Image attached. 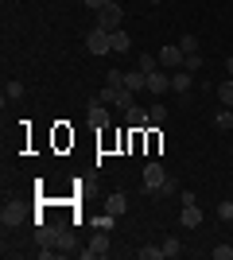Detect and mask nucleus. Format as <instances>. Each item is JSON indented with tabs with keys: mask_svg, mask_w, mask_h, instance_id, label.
Segmentation results:
<instances>
[{
	"mask_svg": "<svg viewBox=\"0 0 233 260\" xmlns=\"http://www.w3.org/2000/svg\"><path fill=\"white\" fill-rule=\"evenodd\" d=\"M0 225L4 229H16V225H23V206H16V202H4V210H0Z\"/></svg>",
	"mask_w": 233,
	"mask_h": 260,
	"instance_id": "nucleus-9",
	"label": "nucleus"
},
{
	"mask_svg": "<svg viewBox=\"0 0 233 260\" xmlns=\"http://www.w3.org/2000/svg\"><path fill=\"white\" fill-rule=\"evenodd\" d=\"M35 241H39V245H51V225H39V229H35Z\"/></svg>",
	"mask_w": 233,
	"mask_h": 260,
	"instance_id": "nucleus-28",
	"label": "nucleus"
},
{
	"mask_svg": "<svg viewBox=\"0 0 233 260\" xmlns=\"http://www.w3.org/2000/svg\"><path fill=\"white\" fill-rule=\"evenodd\" d=\"M140 260H163V245H144V249H140Z\"/></svg>",
	"mask_w": 233,
	"mask_h": 260,
	"instance_id": "nucleus-23",
	"label": "nucleus"
},
{
	"mask_svg": "<svg viewBox=\"0 0 233 260\" xmlns=\"http://www.w3.org/2000/svg\"><path fill=\"white\" fill-rule=\"evenodd\" d=\"M89 124H93V128H105V124H109V113H105V101H89Z\"/></svg>",
	"mask_w": 233,
	"mask_h": 260,
	"instance_id": "nucleus-12",
	"label": "nucleus"
},
{
	"mask_svg": "<svg viewBox=\"0 0 233 260\" xmlns=\"http://www.w3.org/2000/svg\"><path fill=\"white\" fill-rule=\"evenodd\" d=\"M148 117H152V124H163V120H167V109L163 105H152V109H148Z\"/></svg>",
	"mask_w": 233,
	"mask_h": 260,
	"instance_id": "nucleus-24",
	"label": "nucleus"
},
{
	"mask_svg": "<svg viewBox=\"0 0 233 260\" xmlns=\"http://www.w3.org/2000/svg\"><path fill=\"white\" fill-rule=\"evenodd\" d=\"M16 98H23V82H16V78H12L8 86H4V101H16Z\"/></svg>",
	"mask_w": 233,
	"mask_h": 260,
	"instance_id": "nucleus-21",
	"label": "nucleus"
},
{
	"mask_svg": "<svg viewBox=\"0 0 233 260\" xmlns=\"http://www.w3.org/2000/svg\"><path fill=\"white\" fill-rule=\"evenodd\" d=\"M124 20V8L113 0V4H105V8H97V27H105V31H117Z\"/></svg>",
	"mask_w": 233,
	"mask_h": 260,
	"instance_id": "nucleus-3",
	"label": "nucleus"
},
{
	"mask_svg": "<svg viewBox=\"0 0 233 260\" xmlns=\"http://www.w3.org/2000/svg\"><path fill=\"white\" fill-rule=\"evenodd\" d=\"M179 252H183V241H179V237H167V241H163V256H167V260H175Z\"/></svg>",
	"mask_w": 233,
	"mask_h": 260,
	"instance_id": "nucleus-18",
	"label": "nucleus"
},
{
	"mask_svg": "<svg viewBox=\"0 0 233 260\" xmlns=\"http://www.w3.org/2000/svg\"><path fill=\"white\" fill-rule=\"evenodd\" d=\"M132 98H136V93H132V89H124V86H105L97 101H105V105H117V109H128V105H132Z\"/></svg>",
	"mask_w": 233,
	"mask_h": 260,
	"instance_id": "nucleus-4",
	"label": "nucleus"
},
{
	"mask_svg": "<svg viewBox=\"0 0 233 260\" xmlns=\"http://www.w3.org/2000/svg\"><path fill=\"white\" fill-rule=\"evenodd\" d=\"M218 98H222L225 109H233V78H225L222 86H218Z\"/></svg>",
	"mask_w": 233,
	"mask_h": 260,
	"instance_id": "nucleus-17",
	"label": "nucleus"
},
{
	"mask_svg": "<svg viewBox=\"0 0 233 260\" xmlns=\"http://www.w3.org/2000/svg\"><path fill=\"white\" fill-rule=\"evenodd\" d=\"M179 51H183V54H198V35H194V31L179 35Z\"/></svg>",
	"mask_w": 233,
	"mask_h": 260,
	"instance_id": "nucleus-16",
	"label": "nucleus"
},
{
	"mask_svg": "<svg viewBox=\"0 0 233 260\" xmlns=\"http://www.w3.org/2000/svg\"><path fill=\"white\" fill-rule=\"evenodd\" d=\"M183 62H187V54L179 51V43H167L163 51H159V66H163V70H179Z\"/></svg>",
	"mask_w": 233,
	"mask_h": 260,
	"instance_id": "nucleus-7",
	"label": "nucleus"
},
{
	"mask_svg": "<svg viewBox=\"0 0 233 260\" xmlns=\"http://www.w3.org/2000/svg\"><path fill=\"white\" fill-rule=\"evenodd\" d=\"M171 89L183 93V101H187V89H190V70H187V66H179L175 74H171Z\"/></svg>",
	"mask_w": 233,
	"mask_h": 260,
	"instance_id": "nucleus-13",
	"label": "nucleus"
},
{
	"mask_svg": "<svg viewBox=\"0 0 233 260\" xmlns=\"http://www.w3.org/2000/svg\"><path fill=\"white\" fill-rule=\"evenodd\" d=\"M171 89V74L167 70H152L148 74V93H167Z\"/></svg>",
	"mask_w": 233,
	"mask_h": 260,
	"instance_id": "nucleus-10",
	"label": "nucleus"
},
{
	"mask_svg": "<svg viewBox=\"0 0 233 260\" xmlns=\"http://www.w3.org/2000/svg\"><path fill=\"white\" fill-rule=\"evenodd\" d=\"M218 217H222V221H233V202H229V198L218 202Z\"/></svg>",
	"mask_w": 233,
	"mask_h": 260,
	"instance_id": "nucleus-25",
	"label": "nucleus"
},
{
	"mask_svg": "<svg viewBox=\"0 0 233 260\" xmlns=\"http://www.w3.org/2000/svg\"><path fill=\"white\" fill-rule=\"evenodd\" d=\"M214 260H233V249L229 245H218V249H214Z\"/></svg>",
	"mask_w": 233,
	"mask_h": 260,
	"instance_id": "nucleus-29",
	"label": "nucleus"
},
{
	"mask_svg": "<svg viewBox=\"0 0 233 260\" xmlns=\"http://www.w3.org/2000/svg\"><path fill=\"white\" fill-rule=\"evenodd\" d=\"M179 221H183L187 229H198V225H202V206H198V202H190V206H183Z\"/></svg>",
	"mask_w": 233,
	"mask_h": 260,
	"instance_id": "nucleus-11",
	"label": "nucleus"
},
{
	"mask_svg": "<svg viewBox=\"0 0 233 260\" xmlns=\"http://www.w3.org/2000/svg\"><path fill=\"white\" fill-rule=\"evenodd\" d=\"M214 124H218L222 132H225V128H233V109H225V105H222V113L214 117Z\"/></svg>",
	"mask_w": 233,
	"mask_h": 260,
	"instance_id": "nucleus-22",
	"label": "nucleus"
},
{
	"mask_svg": "<svg viewBox=\"0 0 233 260\" xmlns=\"http://www.w3.org/2000/svg\"><path fill=\"white\" fill-rule=\"evenodd\" d=\"M163 179H167L163 163H148V167H144V190H148V194H155V190L163 186Z\"/></svg>",
	"mask_w": 233,
	"mask_h": 260,
	"instance_id": "nucleus-6",
	"label": "nucleus"
},
{
	"mask_svg": "<svg viewBox=\"0 0 233 260\" xmlns=\"http://www.w3.org/2000/svg\"><path fill=\"white\" fill-rule=\"evenodd\" d=\"M183 66H187L190 74H194V70H198V66H202V58H198V54H187V62H183Z\"/></svg>",
	"mask_w": 233,
	"mask_h": 260,
	"instance_id": "nucleus-30",
	"label": "nucleus"
},
{
	"mask_svg": "<svg viewBox=\"0 0 233 260\" xmlns=\"http://www.w3.org/2000/svg\"><path fill=\"white\" fill-rule=\"evenodd\" d=\"M105 210H109L113 217H124V210H128V198H124V194H109V198H105Z\"/></svg>",
	"mask_w": 233,
	"mask_h": 260,
	"instance_id": "nucleus-14",
	"label": "nucleus"
},
{
	"mask_svg": "<svg viewBox=\"0 0 233 260\" xmlns=\"http://www.w3.org/2000/svg\"><path fill=\"white\" fill-rule=\"evenodd\" d=\"M105 252H109V233H105V229H97V233L89 237V245L82 249V256L93 260V256H105Z\"/></svg>",
	"mask_w": 233,
	"mask_h": 260,
	"instance_id": "nucleus-5",
	"label": "nucleus"
},
{
	"mask_svg": "<svg viewBox=\"0 0 233 260\" xmlns=\"http://www.w3.org/2000/svg\"><path fill=\"white\" fill-rule=\"evenodd\" d=\"M124 113H128V124H132V132H144L148 124H152V117H148V109H144V105H136V101H132L128 109H124Z\"/></svg>",
	"mask_w": 233,
	"mask_h": 260,
	"instance_id": "nucleus-8",
	"label": "nucleus"
},
{
	"mask_svg": "<svg viewBox=\"0 0 233 260\" xmlns=\"http://www.w3.org/2000/svg\"><path fill=\"white\" fill-rule=\"evenodd\" d=\"M86 51L89 54H97V58H105V54H113V39L105 27H93V31L86 35Z\"/></svg>",
	"mask_w": 233,
	"mask_h": 260,
	"instance_id": "nucleus-1",
	"label": "nucleus"
},
{
	"mask_svg": "<svg viewBox=\"0 0 233 260\" xmlns=\"http://www.w3.org/2000/svg\"><path fill=\"white\" fill-rule=\"evenodd\" d=\"M86 4H89L93 12H97V8H105V4H113V0H86Z\"/></svg>",
	"mask_w": 233,
	"mask_h": 260,
	"instance_id": "nucleus-31",
	"label": "nucleus"
},
{
	"mask_svg": "<svg viewBox=\"0 0 233 260\" xmlns=\"http://www.w3.org/2000/svg\"><path fill=\"white\" fill-rule=\"evenodd\" d=\"M109 39H113V54H128V31H121V27H117V31H109Z\"/></svg>",
	"mask_w": 233,
	"mask_h": 260,
	"instance_id": "nucleus-15",
	"label": "nucleus"
},
{
	"mask_svg": "<svg viewBox=\"0 0 233 260\" xmlns=\"http://www.w3.org/2000/svg\"><path fill=\"white\" fill-rule=\"evenodd\" d=\"M136 66H140L144 74H152V70H159V58H155V54H140V58H136Z\"/></svg>",
	"mask_w": 233,
	"mask_h": 260,
	"instance_id": "nucleus-19",
	"label": "nucleus"
},
{
	"mask_svg": "<svg viewBox=\"0 0 233 260\" xmlns=\"http://www.w3.org/2000/svg\"><path fill=\"white\" fill-rule=\"evenodd\" d=\"M175 179H171V175H167V179H163V186H159V190H155V198H167V194H171V190H175Z\"/></svg>",
	"mask_w": 233,
	"mask_h": 260,
	"instance_id": "nucleus-26",
	"label": "nucleus"
},
{
	"mask_svg": "<svg viewBox=\"0 0 233 260\" xmlns=\"http://www.w3.org/2000/svg\"><path fill=\"white\" fill-rule=\"evenodd\" d=\"M51 249H58L62 256H70V249H74V233L66 229V221H51Z\"/></svg>",
	"mask_w": 233,
	"mask_h": 260,
	"instance_id": "nucleus-2",
	"label": "nucleus"
},
{
	"mask_svg": "<svg viewBox=\"0 0 233 260\" xmlns=\"http://www.w3.org/2000/svg\"><path fill=\"white\" fill-rule=\"evenodd\" d=\"M105 86H124V74L121 70H109V74H105Z\"/></svg>",
	"mask_w": 233,
	"mask_h": 260,
	"instance_id": "nucleus-27",
	"label": "nucleus"
},
{
	"mask_svg": "<svg viewBox=\"0 0 233 260\" xmlns=\"http://www.w3.org/2000/svg\"><path fill=\"white\" fill-rule=\"evenodd\" d=\"M113 225H117V217H113L109 210H105V214H97V217H93V229H105V233H109Z\"/></svg>",
	"mask_w": 233,
	"mask_h": 260,
	"instance_id": "nucleus-20",
	"label": "nucleus"
},
{
	"mask_svg": "<svg viewBox=\"0 0 233 260\" xmlns=\"http://www.w3.org/2000/svg\"><path fill=\"white\" fill-rule=\"evenodd\" d=\"M148 4H159V0H148Z\"/></svg>",
	"mask_w": 233,
	"mask_h": 260,
	"instance_id": "nucleus-33",
	"label": "nucleus"
},
{
	"mask_svg": "<svg viewBox=\"0 0 233 260\" xmlns=\"http://www.w3.org/2000/svg\"><path fill=\"white\" fill-rule=\"evenodd\" d=\"M225 74L233 78V54H229V58H225Z\"/></svg>",
	"mask_w": 233,
	"mask_h": 260,
	"instance_id": "nucleus-32",
	"label": "nucleus"
}]
</instances>
